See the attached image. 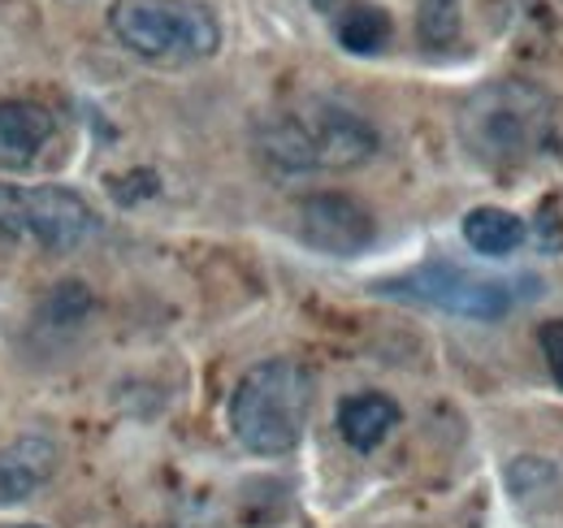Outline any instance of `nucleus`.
<instances>
[{"label": "nucleus", "mask_w": 563, "mask_h": 528, "mask_svg": "<svg viewBox=\"0 0 563 528\" xmlns=\"http://www.w3.org/2000/svg\"><path fill=\"white\" fill-rule=\"evenodd\" d=\"M87 312H91V290H87V282H62V286L48 295V304H44V317H48L53 326H78Z\"/></svg>", "instance_id": "13"}, {"label": "nucleus", "mask_w": 563, "mask_h": 528, "mask_svg": "<svg viewBox=\"0 0 563 528\" xmlns=\"http://www.w3.org/2000/svg\"><path fill=\"white\" fill-rule=\"evenodd\" d=\"M395 425H399V403L390 395L360 391V395H347L339 403V433L360 455L377 451L395 433Z\"/></svg>", "instance_id": "10"}, {"label": "nucleus", "mask_w": 563, "mask_h": 528, "mask_svg": "<svg viewBox=\"0 0 563 528\" xmlns=\"http://www.w3.org/2000/svg\"><path fill=\"white\" fill-rule=\"evenodd\" d=\"M377 131L355 109L334 100H303L295 109H278L256 127L261 156L282 174H312V169H355L373 161Z\"/></svg>", "instance_id": "2"}, {"label": "nucleus", "mask_w": 563, "mask_h": 528, "mask_svg": "<svg viewBox=\"0 0 563 528\" xmlns=\"http://www.w3.org/2000/svg\"><path fill=\"white\" fill-rule=\"evenodd\" d=\"M312 4H317V9H330V4H334V0H312Z\"/></svg>", "instance_id": "16"}, {"label": "nucleus", "mask_w": 563, "mask_h": 528, "mask_svg": "<svg viewBox=\"0 0 563 528\" xmlns=\"http://www.w3.org/2000/svg\"><path fill=\"white\" fill-rule=\"evenodd\" d=\"M538 346H542V355H547V369H551L555 386L563 391V317L538 326Z\"/></svg>", "instance_id": "15"}, {"label": "nucleus", "mask_w": 563, "mask_h": 528, "mask_svg": "<svg viewBox=\"0 0 563 528\" xmlns=\"http://www.w3.org/2000/svg\"><path fill=\"white\" fill-rule=\"evenodd\" d=\"M460 139L477 165L516 174L555 143V100L525 78H494L460 109Z\"/></svg>", "instance_id": "1"}, {"label": "nucleus", "mask_w": 563, "mask_h": 528, "mask_svg": "<svg viewBox=\"0 0 563 528\" xmlns=\"http://www.w3.org/2000/svg\"><path fill=\"white\" fill-rule=\"evenodd\" d=\"M100 217L70 187H18L0 183V239H31L53 256H70L91 243Z\"/></svg>", "instance_id": "5"}, {"label": "nucleus", "mask_w": 563, "mask_h": 528, "mask_svg": "<svg viewBox=\"0 0 563 528\" xmlns=\"http://www.w3.org/2000/svg\"><path fill=\"white\" fill-rule=\"evenodd\" d=\"M295 230L312 252H325V256H360L377 239L373 212L343 191H317L299 199Z\"/></svg>", "instance_id": "7"}, {"label": "nucleus", "mask_w": 563, "mask_h": 528, "mask_svg": "<svg viewBox=\"0 0 563 528\" xmlns=\"http://www.w3.org/2000/svg\"><path fill=\"white\" fill-rule=\"evenodd\" d=\"M57 134V122L35 100H0V169H31Z\"/></svg>", "instance_id": "8"}, {"label": "nucleus", "mask_w": 563, "mask_h": 528, "mask_svg": "<svg viewBox=\"0 0 563 528\" xmlns=\"http://www.w3.org/2000/svg\"><path fill=\"white\" fill-rule=\"evenodd\" d=\"M53 472H57V447L40 433H26V438L0 447V507L35 498Z\"/></svg>", "instance_id": "9"}, {"label": "nucleus", "mask_w": 563, "mask_h": 528, "mask_svg": "<svg viewBox=\"0 0 563 528\" xmlns=\"http://www.w3.org/2000/svg\"><path fill=\"white\" fill-rule=\"evenodd\" d=\"M525 234H529V226H525L516 212L494 208V204L473 208V212L464 217V243H468L473 252H482V256H511V252H520Z\"/></svg>", "instance_id": "12"}, {"label": "nucleus", "mask_w": 563, "mask_h": 528, "mask_svg": "<svg viewBox=\"0 0 563 528\" xmlns=\"http://www.w3.org/2000/svg\"><path fill=\"white\" fill-rule=\"evenodd\" d=\"M109 31L152 66L209 62L221 48V22L205 0H113Z\"/></svg>", "instance_id": "4"}, {"label": "nucleus", "mask_w": 563, "mask_h": 528, "mask_svg": "<svg viewBox=\"0 0 563 528\" xmlns=\"http://www.w3.org/2000/svg\"><path fill=\"white\" fill-rule=\"evenodd\" d=\"M460 35V0H421V40L424 44H451Z\"/></svg>", "instance_id": "14"}, {"label": "nucleus", "mask_w": 563, "mask_h": 528, "mask_svg": "<svg viewBox=\"0 0 563 528\" xmlns=\"http://www.w3.org/2000/svg\"><path fill=\"white\" fill-rule=\"evenodd\" d=\"M390 35H395L390 13H386L382 4H368V0L343 4L339 18H334V40H339L347 53H355V57H373V53H382V48L390 44Z\"/></svg>", "instance_id": "11"}, {"label": "nucleus", "mask_w": 563, "mask_h": 528, "mask_svg": "<svg viewBox=\"0 0 563 528\" xmlns=\"http://www.w3.org/2000/svg\"><path fill=\"white\" fill-rule=\"evenodd\" d=\"M9 528H44V525H9Z\"/></svg>", "instance_id": "17"}, {"label": "nucleus", "mask_w": 563, "mask_h": 528, "mask_svg": "<svg viewBox=\"0 0 563 528\" xmlns=\"http://www.w3.org/2000/svg\"><path fill=\"white\" fill-rule=\"evenodd\" d=\"M312 416V373L299 360L252 364L230 395V433L252 455H290Z\"/></svg>", "instance_id": "3"}, {"label": "nucleus", "mask_w": 563, "mask_h": 528, "mask_svg": "<svg viewBox=\"0 0 563 528\" xmlns=\"http://www.w3.org/2000/svg\"><path fill=\"white\" fill-rule=\"evenodd\" d=\"M382 295H395V299H412V304H429L438 312H451V317H468V321H498L516 308V290L511 282L503 277H482L464 264L451 261H429L417 264L412 273L404 277H390L377 286Z\"/></svg>", "instance_id": "6"}]
</instances>
